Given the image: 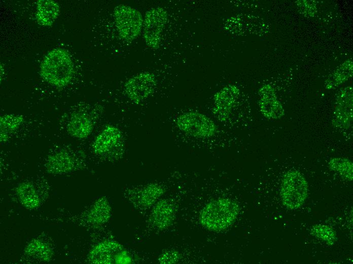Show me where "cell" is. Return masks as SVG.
Masks as SVG:
<instances>
[{
  "label": "cell",
  "mask_w": 353,
  "mask_h": 264,
  "mask_svg": "<svg viewBox=\"0 0 353 264\" xmlns=\"http://www.w3.org/2000/svg\"><path fill=\"white\" fill-rule=\"evenodd\" d=\"M71 57L64 49L56 48L49 52L40 65V75L49 84L57 87L67 85L73 76Z\"/></svg>",
  "instance_id": "cell-1"
},
{
  "label": "cell",
  "mask_w": 353,
  "mask_h": 264,
  "mask_svg": "<svg viewBox=\"0 0 353 264\" xmlns=\"http://www.w3.org/2000/svg\"><path fill=\"white\" fill-rule=\"evenodd\" d=\"M239 212L235 201L220 198L209 202L202 210L200 222L206 229L219 232L225 229L235 221Z\"/></svg>",
  "instance_id": "cell-2"
},
{
  "label": "cell",
  "mask_w": 353,
  "mask_h": 264,
  "mask_svg": "<svg viewBox=\"0 0 353 264\" xmlns=\"http://www.w3.org/2000/svg\"><path fill=\"white\" fill-rule=\"evenodd\" d=\"M176 126L182 133L197 139H208L215 135L218 127L206 115L196 111L180 114L175 121Z\"/></svg>",
  "instance_id": "cell-3"
},
{
  "label": "cell",
  "mask_w": 353,
  "mask_h": 264,
  "mask_svg": "<svg viewBox=\"0 0 353 264\" xmlns=\"http://www.w3.org/2000/svg\"><path fill=\"white\" fill-rule=\"evenodd\" d=\"M308 189V182L300 171H287L282 178L280 185L283 204L290 209L300 207L307 196Z\"/></svg>",
  "instance_id": "cell-4"
},
{
  "label": "cell",
  "mask_w": 353,
  "mask_h": 264,
  "mask_svg": "<svg viewBox=\"0 0 353 264\" xmlns=\"http://www.w3.org/2000/svg\"><path fill=\"white\" fill-rule=\"evenodd\" d=\"M116 26L120 37L131 42L139 35L144 20L140 13L130 6L120 5L114 10Z\"/></svg>",
  "instance_id": "cell-5"
},
{
  "label": "cell",
  "mask_w": 353,
  "mask_h": 264,
  "mask_svg": "<svg viewBox=\"0 0 353 264\" xmlns=\"http://www.w3.org/2000/svg\"><path fill=\"white\" fill-rule=\"evenodd\" d=\"M167 17L166 11L160 7L153 8L146 12L143 23V36L149 47L159 48Z\"/></svg>",
  "instance_id": "cell-6"
},
{
  "label": "cell",
  "mask_w": 353,
  "mask_h": 264,
  "mask_svg": "<svg viewBox=\"0 0 353 264\" xmlns=\"http://www.w3.org/2000/svg\"><path fill=\"white\" fill-rule=\"evenodd\" d=\"M157 85L155 75L145 72L132 76L124 84L127 97L133 103L138 104L145 101L154 92Z\"/></svg>",
  "instance_id": "cell-7"
},
{
  "label": "cell",
  "mask_w": 353,
  "mask_h": 264,
  "mask_svg": "<svg viewBox=\"0 0 353 264\" xmlns=\"http://www.w3.org/2000/svg\"><path fill=\"white\" fill-rule=\"evenodd\" d=\"M239 93V89L237 85L229 84L215 93L212 111L219 121L224 122L229 119Z\"/></svg>",
  "instance_id": "cell-8"
},
{
  "label": "cell",
  "mask_w": 353,
  "mask_h": 264,
  "mask_svg": "<svg viewBox=\"0 0 353 264\" xmlns=\"http://www.w3.org/2000/svg\"><path fill=\"white\" fill-rule=\"evenodd\" d=\"M259 107L264 117L268 119H278L285 114L284 109L277 100L275 90L269 84H263L259 89Z\"/></svg>",
  "instance_id": "cell-9"
},
{
  "label": "cell",
  "mask_w": 353,
  "mask_h": 264,
  "mask_svg": "<svg viewBox=\"0 0 353 264\" xmlns=\"http://www.w3.org/2000/svg\"><path fill=\"white\" fill-rule=\"evenodd\" d=\"M352 121V89L346 87L338 93L334 111L333 125L347 128Z\"/></svg>",
  "instance_id": "cell-10"
},
{
  "label": "cell",
  "mask_w": 353,
  "mask_h": 264,
  "mask_svg": "<svg viewBox=\"0 0 353 264\" xmlns=\"http://www.w3.org/2000/svg\"><path fill=\"white\" fill-rule=\"evenodd\" d=\"M122 135L115 126L108 125L96 136L93 143L94 152L99 155L108 154L121 148Z\"/></svg>",
  "instance_id": "cell-11"
},
{
  "label": "cell",
  "mask_w": 353,
  "mask_h": 264,
  "mask_svg": "<svg viewBox=\"0 0 353 264\" xmlns=\"http://www.w3.org/2000/svg\"><path fill=\"white\" fill-rule=\"evenodd\" d=\"M174 210L167 200L157 202L153 208L150 220L155 228L163 230L170 226L174 220Z\"/></svg>",
  "instance_id": "cell-12"
},
{
  "label": "cell",
  "mask_w": 353,
  "mask_h": 264,
  "mask_svg": "<svg viewBox=\"0 0 353 264\" xmlns=\"http://www.w3.org/2000/svg\"><path fill=\"white\" fill-rule=\"evenodd\" d=\"M123 249V246L116 241H104L92 249L89 258L93 263H112L115 262L116 254Z\"/></svg>",
  "instance_id": "cell-13"
},
{
  "label": "cell",
  "mask_w": 353,
  "mask_h": 264,
  "mask_svg": "<svg viewBox=\"0 0 353 264\" xmlns=\"http://www.w3.org/2000/svg\"><path fill=\"white\" fill-rule=\"evenodd\" d=\"M93 129L91 119L87 114L76 113L70 118L67 130L69 134L75 138L82 139L88 137Z\"/></svg>",
  "instance_id": "cell-14"
},
{
  "label": "cell",
  "mask_w": 353,
  "mask_h": 264,
  "mask_svg": "<svg viewBox=\"0 0 353 264\" xmlns=\"http://www.w3.org/2000/svg\"><path fill=\"white\" fill-rule=\"evenodd\" d=\"M60 7L58 3L52 0H39L37 3L36 20L44 26H51L58 17Z\"/></svg>",
  "instance_id": "cell-15"
},
{
  "label": "cell",
  "mask_w": 353,
  "mask_h": 264,
  "mask_svg": "<svg viewBox=\"0 0 353 264\" xmlns=\"http://www.w3.org/2000/svg\"><path fill=\"white\" fill-rule=\"evenodd\" d=\"M164 192V189L160 184L150 183L137 190L135 202L142 207L148 208L155 204Z\"/></svg>",
  "instance_id": "cell-16"
},
{
  "label": "cell",
  "mask_w": 353,
  "mask_h": 264,
  "mask_svg": "<svg viewBox=\"0 0 353 264\" xmlns=\"http://www.w3.org/2000/svg\"><path fill=\"white\" fill-rule=\"evenodd\" d=\"M74 165L73 157L65 151H60L49 156L46 167L47 171L52 174H61L70 171Z\"/></svg>",
  "instance_id": "cell-17"
},
{
  "label": "cell",
  "mask_w": 353,
  "mask_h": 264,
  "mask_svg": "<svg viewBox=\"0 0 353 264\" xmlns=\"http://www.w3.org/2000/svg\"><path fill=\"white\" fill-rule=\"evenodd\" d=\"M16 192L20 202L26 208L33 209L39 206V196L31 183L28 182L20 183L17 187Z\"/></svg>",
  "instance_id": "cell-18"
},
{
  "label": "cell",
  "mask_w": 353,
  "mask_h": 264,
  "mask_svg": "<svg viewBox=\"0 0 353 264\" xmlns=\"http://www.w3.org/2000/svg\"><path fill=\"white\" fill-rule=\"evenodd\" d=\"M111 215V207L108 201L103 197L98 199L89 211L87 218L94 224H101L108 221Z\"/></svg>",
  "instance_id": "cell-19"
},
{
  "label": "cell",
  "mask_w": 353,
  "mask_h": 264,
  "mask_svg": "<svg viewBox=\"0 0 353 264\" xmlns=\"http://www.w3.org/2000/svg\"><path fill=\"white\" fill-rule=\"evenodd\" d=\"M350 59L346 60L330 75L326 80V89H333L347 81L352 75V63Z\"/></svg>",
  "instance_id": "cell-20"
},
{
  "label": "cell",
  "mask_w": 353,
  "mask_h": 264,
  "mask_svg": "<svg viewBox=\"0 0 353 264\" xmlns=\"http://www.w3.org/2000/svg\"><path fill=\"white\" fill-rule=\"evenodd\" d=\"M24 121L22 115L7 114L0 118L1 142L8 140L10 136L14 133Z\"/></svg>",
  "instance_id": "cell-21"
},
{
  "label": "cell",
  "mask_w": 353,
  "mask_h": 264,
  "mask_svg": "<svg viewBox=\"0 0 353 264\" xmlns=\"http://www.w3.org/2000/svg\"><path fill=\"white\" fill-rule=\"evenodd\" d=\"M330 169L338 174L345 180L352 181L353 178V163L345 157H333L329 161Z\"/></svg>",
  "instance_id": "cell-22"
},
{
  "label": "cell",
  "mask_w": 353,
  "mask_h": 264,
  "mask_svg": "<svg viewBox=\"0 0 353 264\" xmlns=\"http://www.w3.org/2000/svg\"><path fill=\"white\" fill-rule=\"evenodd\" d=\"M311 234L328 245H334L337 240L336 232L331 227L325 224L314 225L311 229Z\"/></svg>",
  "instance_id": "cell-23"
},
{
  "label": "cell",
  "mask_w": 353,
  "mask_h": 264,
  "mask_svg": "<svg viewBox=\"0 0 353 264\" xmlns=\"http://www.w3.org/2000/svg\"><path fill=\"white\" fill-rule=\"evenodd\" d=\"M26 251L30 255L42 259H47L51 251L47 245L39 241H34L27 246Z\"/></svg>",
  "instance_id": "cell-24"
},
{
  "label": "cell",
  "mask_w": 353,
  "mask_h": 264,
  "mask_svg": "<svg viewBox=\"0 0 353 264\" xmlns=\"http://www.w3.org/2000/svg\"><path fill=\"white\" fill-rule=\"evenodd\" d=\"M180 254L175 250L167 251L162 253L159 257L161 263H174L180 258Z\"/></svg>",
  "instance_id": "cell-25"
},
{
  "label": "cell",
  "mask_w": 353,
  "mask_h": 264,
  "mask_svg": "<svg viewBox=\"0 0 353 264\" xmlns=\"http://www.w3.org/2000/svg\"><path fill=\"white\" fill-rule=\"evenodd\" d=\"M299 2V1H298ZM298 3V6L302 13L307 15H314L316 11L315 4L314 1H300Z\"/></svg>",
  "instance_id": "cell-26"
},
{
  "label": "cell",
  "mask_w": 353,
  "mask_h": 264,
  "mask_svg": "<svg viewBox=\"0 0 353 264\" xmlns=\"http://www.w3.org/2000/svg\"><path fill=\"white\" fill-rule=\"evenodd\" d=\"M132 262L133 260L130 254L124 248L116 254L115 258V263L129 264Z\"/></svg>",
  "instance_id": "cell-27"
}]
</instances>
